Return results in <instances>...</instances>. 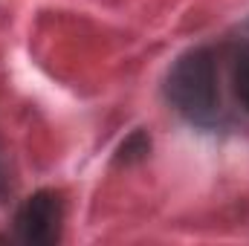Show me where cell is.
<instances>
[{"mask_svg": "<svg viewBox=\"0 0 249 246\" xmlns=\"http://www.w3.org/2000/svg\"><path fill=\"white\" fill-rule=\"evenodd\" d=\"M165 96L174 110L194 124H212L220 110L217 70L206 50H191L171 67Z\"/></svg>", "mask_w": 249, "mask_h": 246, "instance_id": "6da1fadb", "label": "cell"}, {"mask_svg": "<svg viewBox=\"0 0 249 246\" xmlns=\"http://www.w3.org/2000/svg\"><path fill=\"white\" fill-rule=\"evenodd\" d=\"M64 203L55 191H38L32 194L20 211H18V235L23 244H55L61 238Z\"/></svg>", "mask_w": 249, "mask_h": 246, "instance_id": "7a4b0ae2", "label": "cell"}, {"mask_svg": "<svg viewBox=\"0 0 249 246\" xmlns=\"http://www.w3.org/2000/svg\"><path fill=\"white\" fill-rule=\"evenodd\" d=\"M235 90H238V99L247 105L249 110V55H244L238 61V70H235Z\"/></svg>", "mask_w": 249, "mask_h": 246, "instance_id": "3957f363", "label": "cell"}]
</instances>
